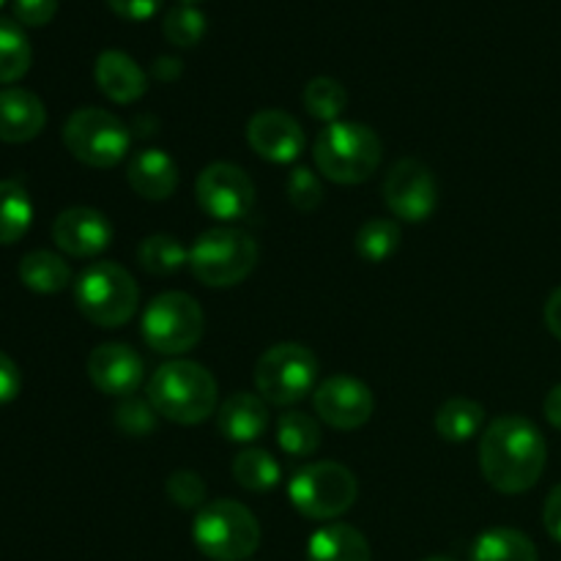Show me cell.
<instances>
[{
	"label": "cell",
	"instance_id": "cell-34",
	"mask_svg": "<svg viewBox=\"0 0 561 561\" xmlns=\"http://www.w3.org/2000/svg\"><path fill=\"white\" fill-rule=\"evenodd\" d=\"M285 192H288V201L296 211L312 214L323 203V184L316 170L310 168L290 170L288 181H285Z\"/></svg>",
	"mask_w": 561,
	"mask_h": 561
},
{
	"label": "cell",
	"instance_id": "cell-31",
	"mask_svg": "<svg viewBox=\"0 0 561 561\" xmlns=\"http://www.w3.org/2000/svg\"><path fill=\"white\" fill-rule=\"evenodd\" d=\"M301 99H305L307 113L316 121H323V124H334L343 115V110L348 107V91L334 77H312L305 85Z\"/></svg>",
	"mask_w": 561,
	"mask_h": 561
},
{
	"label": "cell",
	"instance_id": "cell-21",
	"mask_svg": "<svg viewBox=\"0 0 561 561\" xmlns=\"http://www.w3.org/2000/svg\"><path fill=\"white\" fill-rule=\"evenodd\" d=\"M307 561H373L370 542L348 524H327L312 531L307 542Z\"/></svg>",
	"mask_w": 561,
	"mask_h": 561
},
{
	"label": "cell",
	"instance_id": "cell-16",
	"mask_svg": "<svg viewBox=\"0 0 561 561\" xmlns=\"http://www.w3.org/2000/svg\"><path fill=\"white\" fill-rule=\"evenodd\" d=\"M53 241L71 257H99L113 241V225L96 208H66L55 217Z\"/></svg>",
	"mask_w": 561,
	"mask_h": 561
},
{
	"label": "cell",
	"instance_id": "cell-2",
	"mask_svg": "<svg viewBox=\"0 0 561 561\" xmlns=\"http://www.w3.org/2000/svg\"><path fill=\"white\" fill-rule=\"evenodd\" d=\"M217 378L203 365L173 359L159 367L148 383V400L159 416L175 425H201L217 411Z\"/></svg>",
	"mask_w": 561,
	"mask_h": 561
},
{
	"label": "cell",
	"instance_id": "cell-23",
	"mask_svg": "<svg viewBox=\"0 0 561 561\" xmlns=\"http://www.w3.org/2000/svg\"><path fill=\"white\" fill-rule=\"evenodd\" d=\"M20 279L33 294H60L71 285V268L60 255L47 250L27 252L20 261Z\"/></svg>",
	"mask_w": 561,
	"mask_h": 561
},
{
	"label": "cell",
	"instance_id": "cell-32",
	"mask_svg": "<svg viewBox=\"0 0 561 561\" xmlns=\"http://www.w3.org/2000/svg\"><path fill=\"white\" fill-rule=\"evenodd\" d=\"M206 14L201 9H195L192 3H179L164 14L162 31L164 38L175 47H195L203 36H206Z\"/></svg>",
	"mask_w": 561,
	"mask_h": 561
},
{
	"label": "cell",
	"instance_id": "cell-42",
	"mask_svg": "<svg viewBox=\"0 0 561 561\" xmlns=\"http://www.w3.org/2000/svg\"><path fill=\"white\" fill-rule=\"evenodd\" d=\"M181 69H184V66H181V60L179 58H170V55H162V58H157V64H153V77H157V80H175V77L181 75Z\"/></svg>",
	"mask_w": 561,
	"mask_h": 561
},
{
	"label": "cell",
	"instance_id": "cell-3",
	"mask_svg": "<svg viewBox=\"0 0 561 561\" xmlns=\"http://www.w3.org/2000/svg\"><path fill=\"white\" fill-rule=\"evenodd\" d=\"M312 159L323 179L354 186L373 179L383 159L381 137L356 121H334L318 135Z\"/></svg>",
	"mask_w": 561,
	"mask_h": 561
},
{
	"label": "cell",
	"instance_id": "cell-13",
	"mask_svg": "<svg viewBox=\"0 0 561 561\" xmlns=\"http://www.w3.org/2000/svg\"><path fill=\"white\" fill-rule=\"evenodd\" d=\"M316 414L334 431H359L367 425L376 409V400L367 383L354 376H329L312 392Z\"/></svg>",
	"mask_w": 561,
	"mask_h": 561
},
{
	"label": "cell",
	"instance_id": "cell-33",
	"mask_svg": "<svg viewBox=\"0 0 561 561\" xmlns=\"http://www.w3.org/2000/svg\"><path fill=\"white\" fill-rule=\"evenodd\" d=\"M157 409L151 405V400H140V398H124L115 409V427H118L124 436L131 438H142L148 433L157 431Z\"/></svg>",
	"mask_w": 561,
	"mask_h": 561
},
{
	"label": "cell",
	"instance_id": "cell-17",
	"mask_svg": "<svg viewBox=\"0 0 561 561\" xmlns=\"http://www.w3.org/2000/svg\"><path fill=\"white\" fill-rule=\"evenodd\" d=\"M126 181L142 201H168L179 186V168L162 148H140L129 157Z\"/></svg>",
	"mask_w": 561,
	"mask_h": 561
},
{
	"label": "cell",
	"instance_id": "cell-20",
	"mask_svg": "<svg viewBox=\"0 0 561 561\" xmlns=\"http://www.w3.org/2000/svg\"><path fill=\"white\" fill-rule=\"evenodd\" d=\"M268 409L261 394L236 392L217 409V431L233 444H252L266 433Z\"/></svg>",
	"mask_w": 561,
	"mask_h": 561
},
{
	"label": "cell",
	"instance_id": "cell-10",
	"mask_svg": "<svg viewBox=\"0 0 561 561\" xmlns=\"http://www.w3.org/2000/svg\"><path fill=\"white\" fill-rule=\"evenodd\" d=\"M318 359L307 345L277 343L257 359L255 389L266 403L296 405L316 389Z\"/></svg>",
	"mask_w": 561,
	"mask_h": 561
},
{
	"label": "cell",
	"instance_id": "cell-19",
	"mask_svg": "<svg viewBox=\"0 0 561 561\" xmlns=\"http://www.w3.org/2000/svg\"><path fill=\"white\" fill-rule=\"evenodd\" d=\"M47 124L44 102L25 88H3L0 91V140L27 142L42 135Z\"/></svg>",
	"mask_w": 561,
	"mask_h": 561
},
{
	"label": "cell",
	"instance_id": "cell-12",
	"mask_svg": "<svg viewBox=\"0 0 561 561\" xmlns=\"http://www.w3.org/2000/svg\"><path fill=\"white\" fill-rule=\"evenodd\" d=\"M383 203L403 222H425L438 206L436 175L420 159H400L383 179Z\"/></svg>",
	"mask_w": 561,
	"mask_h": 561
},
{
	"label": "cell",
	"instance_id": "cell-22",
	"mask_svg": "<svg viewBox=\"0 0 561 561\" xmlns=\"http://www.w3.org/2000/svg\"><path fill=\"white\" fill-rule=\"evenodd\" d=\"M471 561H540L529 535L510 526L482 531L471 546Z\"/></svg>",
	"mask_w": 561,
	"mask_h": 561
},
{
	"label": "cell",
	"instance_id": "cell-6",
	"mask_svg": "<svg viewBox=\"0 0 561 561\" xmlns=\"http://www.w3.org/2000/svg\"><path fill=\"white\" fill-rule=\"evenodd\" d=\"M257 241L241 228H211L190 247V268L206 288H233L257 266Z\"/></svg>",
	"mask_w": 561,
	"mask_h": 561
},
{
	"label": "cell",
	"instance_id": "cell-30",
	"mask_svg": "<svg viewBox=\"0 0 561 561\" xmlns=\"http://www.w3.org/2000/svg\"><path fill=\"white\" fill-rule=\"evenodd\" d=\"M400 239H403V233H400V225L394 219H367L356 233V252H359L362 261L383 263L398 252Z\"/></svg>",
	"mask_w": 561,
	"mask_h": 561
},
{
	"label": "cell",
	"instance_id": "cell-24",
	"mask_svg": "<svg viewBox=\"0 0 561 561\" xmlns=\"http://www.w3.org/2000/svg\"><path fill=\"white\" fill-rule=\"evenodd\" d=\"M485 422V409L471 398H449L442 409L436 411V433L449 444H463L480 433Z\"/></svg>",
	"mask_w": 561,
	"mask_h": 561
},
{
	"label": "cell",
	"instance_id": "cell-43",
	"mask_svg": "<svg viewBox=\"0 0 561 561\" xmlns=\"http://www.w3.org/2000/svg\"><path fill=\"white\" fill-rule=\"evenodd\" d=\"M422 561H455V559H449V557H427V559H422Z\"/></svg>",
	"mask_w": 561,
	"mask_h": 561
},
{
	"label": "cell",
	"instance_id": "cell-26",
	"mask_svg": "<svg viewBox=\"0 0 561 561\" xmlns=\"http://www.w3.org/2000/svg\"><path fill=\"white\" fill-rule=\"evenodd\" d=\"M137 261H140L142 272L153 274V277H170V274L190 266V250L175 236L153 233L142 239Z\"/></svg>",
	"mask_w": 561,
	"mask_h": 561
},
{
	"label": "cell",
	"instance_id": "cell-18",
	"mask_svg": "<svg viewBox=\"0 0 561 561\" xmlns=\"http://www.w3.org/2000/svg\"><path fill=\"white\" fill-rule=\"evenodd\" d=\"M93 77H96L99 91L115 104H131L148 91L146 71L131 55L121 49H104L93 66Z\"/></svg>",
	"mask_w": 561,
	"mask_h": 561
},
{
	"label": "cell",
	"instance_id": "cell-35",
	"mask_svg": "<svg viewBox=\"0 0 561 561\" xmlns=\"http://www.w3.org/2000/svg\"><path fill=\"white\" fill-rule=\"evenodd\" d=\"M164 491H168L170 502L181 510H201L208 504L206 482H203V477L195 474V471H173V474L168 477V482H164Z\"/></svg>",
	"mask_w": 561,
	"mask_h": 561
},
{
	"label": "cell",
	"instance_id": "cell-41",
	"mask_svg": "<svg viewBox=\"0 0 561 561\" xmlns=\"http://www.w3.org/2000/svg\"><path fill=\"white\" fill-rule=\"evenodd\" d=\"M542 411H546V420L551 422L557 431H561V383L546 394V403H542Z\"/></svg>",
	"mask_w": 561,
	"mask_h": 561
},
{
	"label": "cell",
	"instance_id": "cell-39",
	"mask_svg": "<svg viewBox=\"0 0 561 561\" xmlns=\"http://www.w3.org/2000/svg\"><path fill=\"white\" fill-rule=\"evenodd\" d=\"M542 524H546L551 540H557L561 546V482L548 493L546 507H542Z\"/></svg>",
	"mask_w": 561,
	"mask_h": 561
},
{
	"label": "cell",
	"instance_id": "cell-36",
	"mask_svg": "<svg viewBox=\"0 0 561 561\" xmlns=\"http://www.w3.org/2000/svg\"><path fill=\"white\" fill-rule=\"evenodd\" d=\"M58 14V0H14V20L27 27L47 25Z\"/></svg>",
	"mask_w": 561,
	"mask_h": 561
},
{
	"label": "cell",
	"instance_id": "cell-25",
	"mask_svg": "<svg viewBox=\"0 0 561 561\" xmlns=\"http://www.w3.org/2000/svg\"><path fill=\"white\" fill-rule=\"evenodd\" d=\"M33 201L20 181H0V244H16L31 230Z\"/></svg>",
	"mask_w": 561,
	"mask_h": 561
},
{
	"label": "cell",
	"instance_id": "cell-44",
	"mask_svg": "<svg viewBox=\"0 0 561 561\" xmlns=\"http://www.w3.org/2000/svg\"><path fill=\"white\" fill-rule=\"evenodd\" d=\"M181 3H197V0H181Z\"/></svg>",
	"mask_w": 561,
	"mask_h": 561
},
{
	"label": "cell",
	"instance_id": "cell-28",
	"mask_svg": "<svg viewBox=\"0 0 561 561\" xmlns=\"http://www.w3.org/2000/svg\"><path fill=\"white\" fill-rule=\"evenodd\" d=\"M277 444L290 458H310L321 447V425L310 414L285 411L277 420Z\"/></svg>",
	"mask_w": 561,
	"mask_h": 561
},
{
	"label": "cell",
	"instance_id": "cell-15",
	"mask_svg": "<svg viewBox=\"0 0 561 561\" xmlns=\"http://www.w3.org/2000/svg\"><path fill=\"white\" fill-rule=\"evenodd\" d=\"M88 378L110 398H131L146 378V365L129 345L102 343L88 356Z\"/></svg>",
	"mask_w": 561,
	"mask_h": 561
},
{
	"label": "cell",
	"instance_id": "cell-5",
	"mask_svg": "<svg viewBox=\"0 0 561 561\" xmlns=\"http://www.w3.org/2000/svg\"><path fill=\"white\" fill-rule=\"evenodd\" d=\"M77 310L102 329H118L129 321L140 305V288L124 266L96 261L75 283Z\"/></svg>",
	"mask_w": 561,
	"mask_h": 561
},
{
	"label": "cell",
	"instance_id": "cell-40",
	"mask_svg": "<svg viewBox=\"0 0 561 561\" xmlns=\"http://www.w3.org/2000/svg\"><path fill=\"white\" fill-rule=\"evenodd\" d=\"M542 316H546L548 332H551L557 340H561V285L557 290H553L551 296H548Z\"/></svg>",
	"mask_w": 561,
	"mask_h": 561
},
{
	"label": "cell",
	"instance_id": "cell-1",
	"mask_svg": "<svg viewBox=\"0 0 561 561\" xmlns=\"http://www.w3.org/2000/svg\"><path fill=\"white\" fill-rule=\"evenodd\" d=\"M548 463V444L540 427L518 414L493 420L480 438V469L499 493H526L540 482Z\"/></svg>",
	"mask_w": 561,
	"mask_h": 561
},
{
	"label": "cell",
	"instance_id": "cell-45",
	"mask_svg": "<svg viewBox=\"0 0 561 561\" xmlns=\"http://www.w3.org/2000/svg\"><path fill=\"white\" fill-rule=\"evenodd\" d=\"M5 3V0H0V5H3Z\"/></svg>",
	"mask_w": 561,
	"mask_h": 561
},
{
	"label": "cell",
	"instance_id": "cell-38",
	"mask_svg": "<svg viewBox=\"0 0 561 561\" xmlns=\"http://www.w3.org/2000/svg\"><path fill=\"white\" fill-rule=\"evenodd\" d=\"M22 389V376H20V367L14 365L11 356H5L0 351V405L11 403V400L20 394Z\"/></svg>",
	"mask_w": 561,
	"mask_h": 561
},
{
	"label": "cell",
	"instance_id": "cell-27",
	"mask_svg": "<svg viewBox=\"0 0 561 561\" xmlns=\"http://www.w3.org/2000/svg\"><path fill=\"white\" fill-rule=\"evenodd\" d=\"M33 64V49L20 22L0 16V85L22 80Z\"/></svg>",
	"mask_w": 561,
	"mask_h": 561
},
{
	"label": "cell",
	"instance_id": "cell-4",
	"mask_svg": "<svg viewBox=\"0 0 561 561\" xmlns=\"http://www.w3.org/2000/svg\"><path fill=\"white\" fill-rule=\"evenodd\" d=\"M192 540L211 561H244L261 546V524L244 504L217 499L197 510Z\"/></svg>",
	"mask_w": 561,
	"mask_h": 561
},
{
	"label": "cell",
	"instance_id": "cell-37",
	"mask_svg": "<svg viewBox=\"0 0 561 561\" xmlns=\"http://www.w3.org/2000/svg\"><path fill=\"white\" fill-rule=\"evenodd\" d=\"M110 9L131 22H142L162 9V0H107Z\"/></svg>",
	"mask_w": 561,
	"mask_h": 561
},
{
	"label": "cell",
	"instance_id": "cell-9",
	"mask_svg": "<svg viewBox=\"0 0 561 561\" xmlns=\"http://www.w3.org/2000/svg\"><path fill=\"white\" fill-rule=\"evenodd\" d=\"M64 146L77 162L107 170L124 162L131 146V131L118 115L99 107H82L64 126Z\"/></svg>",
	"mask_w": 561,
	"mask_h": 561
},
{
	"label": "cell",
	"instance_id": "cell-7",
	"mask_svg": "<svg viewBox=\"0 0 561 561\" xmlns=\"http://www.w3.org/2000/svg\"><path fill=\"white\" fill-rule=\"evenodd\" d=\"M359 496L354 471L334 460L305 466L288 482V499L296 513L310 520H334L348 513Z\"/></svg>",
	"mask_w": 561,
	"mask_h": 561
},
{
	"label": "cell",
	"instance_id": "cell-11",
	"mask_svg": "<svg viewBox=\"0 0 561 561\" xmlns=\"http://www.w3.org/2000/svg\"><path fill=\"white\" fill-rule=\"evenodd\" d=\"M195 197L217 222H241L255 208V184L239 164L211 162L197 175Z\"/></svg>",
	"mask_w": 561,
	"mask_h": 561
},
{
	"label": "cell",
	"instance_id": "cell-8",
	"mask_svg": "<svg viewBox=\"0 0 561 561\" xmlns=\"http://www.w3.org/2000/svg\"><path fill=\"white\" fill-rule=\"evenodd\" d=\"M142 340L151 351L164 356H181L195 348L206 332V316H203L197 299L181 290H168L148 301L140 321Z\"/></svg>",
	"mask_w": 561,
	"mask_h": 561
},
{
	"label": "cell",
	"instance_id": "cell-29",
	"mask_svg": "<svg viewBox=\"0 0 561 561\" xmlns=\"http://www.w3.org/2000/svg\"><path fill=\"white\" fill-rule=\"evenodd\" d=\"M233 477L244 491L266 493L279 485V463L266 449H244L233 460Z\"/></svg>",
	"mask_w": 561,
	"mask_h": 561
},
{
	"label": "cell",
	"instance_id": "cell-14",
	"mask_svg": "<svg viewBox=\"0 0 561 561\" xmlns=\"http://www.w3.org/2000/svg\"><path fill=\"white\" fill-rule=\"evenodd\" d=\"M247 142L257 157L274 164H290L305 151V129L283 110H261L247 124Z\"/></svg>",
	"mask_w": 561,
	"mask_h": 561
}]
</instances>
